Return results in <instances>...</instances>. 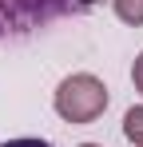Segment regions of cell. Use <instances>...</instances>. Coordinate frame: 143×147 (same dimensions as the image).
<instances>
[{
	"instance_id": "277c9868",
	"label": "cell",
	"mask_w": 143,
	"mask_h": 147,
	"mask_svg": "<svg viewBox=\"0 0 143 147\" xmlns=\"http://www.w3.org/2000/svg\"><path fill=\"white\" fill-rule=\"evenodd\" d=\"M123 139L131 147H143V103L123 111Z\"/></svg>"
},
{
	"instance_id": "8992f818",
	"label": "cell",
	"mask_w": 143,
	"mask_h": 147,
	"mask_svg": "<svg viewBox=\"0 0 143 147\" xmlns=\"http://www.w3.org/2000/svg\"><path fill=\"white\" fill-rule=\"evenodd\" d=\"M131 84H135V92L143 96V52L135 56V64H131Z\"/></svg>"
},
{
	"instance_id": "3957f363",
	"label": "cell",
	"mask_w": 143,
	"mask_h": 147,
	"mask_svg": "<svg viewBox=\"0 0 143 147\" xmlns=\"http://www.w3.org/2000/svg\"><path fill=\"white\" fill-rule=\"evenodd\" d=\"M111 12H115L119 24L143 28V0H111Z\"/></svg>"
},
{
	"instance_id": "ba28073f",
	"label": "cell",
	"mask_w": 143,
	"mask_h": 147,
	"mask_svg": "<svg viewBox=\"0 0 143 147\" xmlns=\"http://www.w3.org/2000/svg\"><path fill=\"white\" fill-rule=\"evenodd\" d=\"M76 147H103V143H76Z\"/></svg>"
},
{
	"instance_id": "7a4b0ae2",
	"label": "cell",
	"mask_w": 143,
	"mask_h": 147,
	"mask_svg": "<svg viewBox=\"0 0 143 147\" xmlns=\"http://www.w3.org/2000/svg\"><path fill=\"white\" fill-rule=\"evenodd\" d=\"M76 12L68 0H0V40L28 36L36 28H44L56 16Z\"/></svg>"
},
{
	"instance_id": "52a82bcc",
	"label": "cell",
	"mask_w": 143,
	"mask_h": 147,
	"mask_svg": "<svg viewBox=\"0 0 143 147\" xmlns=\"http://www.w3.org/2000/svg\"><path fill=\"white\" fill-rule=\"evenodd\" d=\"M72 8H76V12H84V8H92V4H99V0H68Z\"/></svg>"
},
{
	"instance_id": "6da1fadb",
	"label": "cell",
	"mask_w": 143,
	"mask_h": 147,
	"mask_svg": "<svg viewBox=\"0 0 143 147\" xmlns=\"http://www.w3.org/2000/svg\"><path fill=\"white\" fill-rule=\"evenodd\" d=\"M107 103H111V92H107V84L95 72H72V76H64V80L56 84V92H52L56 115L64 123H72V127L95 123L107 111Z\"/></svg>"
},
{
	"instance_id": "5b68a950",
	"label": "cell",
	"mask_w": 143,
	"mask_h": 147,
	"mask_svg": "<svg viewBox=\"0 0 143 147\" xmlns=\"http://www.w3.org/2000/svg\"><path fill=\"white\" fill-rule=\"evenodd\" d=\"M0 147H52V143L40 139V135H20V139H4Z\"/></svg>"
}]
</instances>
